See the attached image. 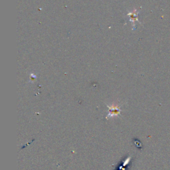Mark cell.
Returning <instances> with one entry per match:
<instances>
[{
  "mask_svg": "<svg viewBox=\"0 0 170 170\" xmlns=\"http://www.w3.org/2000/svg\"><path fill=\"white\" fill-rule=\"evenodd\" d=\"M108 106V108L110 109L109 114L108 116V118L110 116H116V115L118 114L120 112V110L118 106Z\"/></svg>",
  "mask_w": 170,
  "mask_h": 170,
  "instance_id": "6da1fadb",
  "label": "cell"
},
{
  "mask_svg": "<svg viewBox=\"0 0 170 170\" xmlns=\"http://www.w3.org/2000/svg\"><path fill=\"white\" fill-rule=\"evenodd\" d=\"M128 15H129L130 17V21L134 22L135 21H138V13H137V10L134 9L132 12L128 13Z\"/></svg>",
  "mask_w": 170,
  "mask_h": 170,
  "instance_id": "7a4b0ae2",
  "label": "cell"
}]
</instances>
